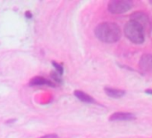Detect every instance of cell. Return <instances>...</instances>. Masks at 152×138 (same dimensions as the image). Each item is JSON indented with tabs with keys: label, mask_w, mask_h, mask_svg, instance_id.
<instances>
[{
	"label": "cell",
	"mask_w": 152,
	"mask_h": 138,
	"mask_svg": "<svg viewBox=\"0 0 152 138\" xmlns=\"http://www.w3.org/2000/svg\"><path fill=\"white\" fill-rule=\"evenodd\" d=\"M96 37L105 43L117 42L122 36V31L118 24L112 22H104L95 28Z\"/></svg>",
	"instance_id": "cell-1"
},
{
	"label": "cell",
	"mask_w": 152,
	"mask_h": 138,
	"mask_svg": "<svg viewBox=\"0 0 152 138\" xmlns=\"http://www.w3.org/2000/svg\"><path fill=\"white\" fill-rule=\"evenodd\" d=\"M124 32L126 38L135 44H141L144 42V26L137 22L130 20L125 24Z\"/></svg>",
	"instance_id": "cell-2"
},
{
	"label": "cell",
	"mask_w": 152,
	"mask_h": 138,
	"mask_svg": "<svg viewBox=\"0 0 152 138\" xmlns=\"http://www.w3.org/2000/svg\"><path fill=\"white\" fill-rule=\"evenodd\" d=\"M133 7L131 0H112L107 5V10L111 14H124Z\"/></svg>",
	"instance_id": "cell-3"
},
{
	"label": "cell",
	"mask_w": 152,
	"mask_h": 138,
	"mask_svg": "<svg viewBox=\"0 0 152 138\" xmlns=\"http://www.w3.org/2000/svg\"><path fill=\"white\" fill-rule=\"evenodd\" d=\"M140 68L141 71L147 73H152V55L151 54H143L140 59Z\"/></svg>",
	"instance_id": "cell-4"
},
{
	"label": "cell",
	"mask_w": 152,
	"mask_h": 138,
	"mask_svg": "<svg viewBox=\"0 0 152 138\" xmlns=\"http://www.w3.org/2000/svg\"><path fill=\"white\" fill-rule=\"evenodd\" d=\"M136 118L135 115L129 112H115L109 117L110 121H131Z\"/></svg>",
	"instance_id": "cell-5"
},
{
	"label": "cell",
	"mask_w": 152,
	"mask_h": 138,
	"mask_svg": "<svg viewBox=\"0 0 152 138\" xmlns=\"http://www.w3.org/2000/svg\"><path fill=\"white\" fill-rule=\"evenodd\" d=\"M131 20L137 22L139 23H140L142 26H146L148 23V17L146 14L142 13V12H136L133 13L131 16Z\"/></svg>",
	"instance_id": "cell-6"
},
{
	"label": "cell",
	"mask_w": 152,
	"mask_h": 138,
	"mask_svg": "<svg viewBox=\"0 0 152 138\" xmlns=\"http://www.w3.org/2000/svg\"><path fill=\"white\" fill-rule=\"evenodd\" d=\"M30 85H31V86L48 85V86H51V87L55 86V84L51 81H49V80H48V79H46L44 77H41V76H36V77L32 78L31 80V82H30Z\"/></svg>",
	"instance_id": "cell-7"
},
{
	"label": "cell",
	"mask_w": 152,
	"mask_h": 138,
	"mask_svg": "<svg viewBox=\"0 0 152 138\" xmlns=\"http://www.w3.org/2000/svg\"><path fill=\"white\" fill-rule=\"evenodd\" d=\"M105 92L107 93V96L114 98V99L121 98V97L124 96V94H125V91H124V90L114 89V88H109V87L105 88Z\"/></svg>",
	"instance_id": "cell-8"
},
{
	"label": "cell",
	"mask_w": 152,
	"mask_h": 138,
	"mask_svg": "<svg viewBox=\"0 0 152 138\" xmlns=\"http://www.w3.org/2000/svg\"><path fill=\"white\" fill-rule=\"evenodd\" d=\"M74 95H75L76 98L79 99L81 101L85 102V103H93L95 101L94 99L91 96L88 95L87 93H85L83 91H79V90L74 91Z\"/></svg>",
	"instance_id": "cell-9"
},
{
	"label": "cell",
	"mask_w": 152,
	"mask_h": 138,
	"mask_svg": "<svg viewBox=\"0 0 152 138\" xmlns=\"http://www.w3.org/2000/svg\"><path fill=\"white\" fill-rule=\"evenodd\" d=\"M52 64H53V65L55 66L56 72H57L59 75H62V74H63V72H64V68H63V66H62L61 65L57 64V63H56V62H55V61H53V62H52Z\"/></svg>",
	"instance_id": "cell-10"
},
{
	"label": "cell",
	"mask_w": 152,
	"mask_h": 138,
	"mask_svg": "<svg viewBox=\"0 0 152 138\" xmlns=\"http://www.w3.org/2000/svg\"><path fill=\"white\" fill-rule=\"evenodd\" d=\"M50 76H51V77H52L56 82H57V83H59V84L62 83V79H61V77H60L61 75H59L56 71V72H52Z\"/></svg>",
	"instance_id": "cell-11"
},
{
	"label": "cell",
	"mask_w": 152,
	"mask_h": 138,
	"mask_svg": "<svg viewBox=\"0 0 152 138\" xmlns=\"http://www.w3.org/2000/svg\"><path fill=\"white\" fill-rule=\"evenodd\" d=\"M39 138H59V136L56 134H46V135H43Z\"/></svg>",
	"instance_id": "cell-12"
},
{
	"label": "cell",
	"mask_w": 152,
	"mask_h": 138,
	"mask_svg": "<svg viewBox=\"0 0 152 138\" xmlns=\"http://www.w3.org/2000/svg\"><path fill=\"white\" fill-rule=\"evenodd\" d=\"M25 16H26L27 18H31V17H32L31 12H26V13H25Z\"/></svg>",
	"instance_id": "cell-13"
},
{
	"label": "cell",
	"mask_w": 152,
	"mask_h": 138,
	"mask_svg": "<svg viewBox=\"0 0 152 138\" xmlns=\"http://www.w3.org/2000/svg\"><path fill=\"white\" fill-rule=\"evenodd\" d=\"M145 92H146V93H148V94H150V95H152V90H150V89H148V90H146V91H145Z\"/></svg>",
	"instance_id": "cell-14"
}]
</instances>
